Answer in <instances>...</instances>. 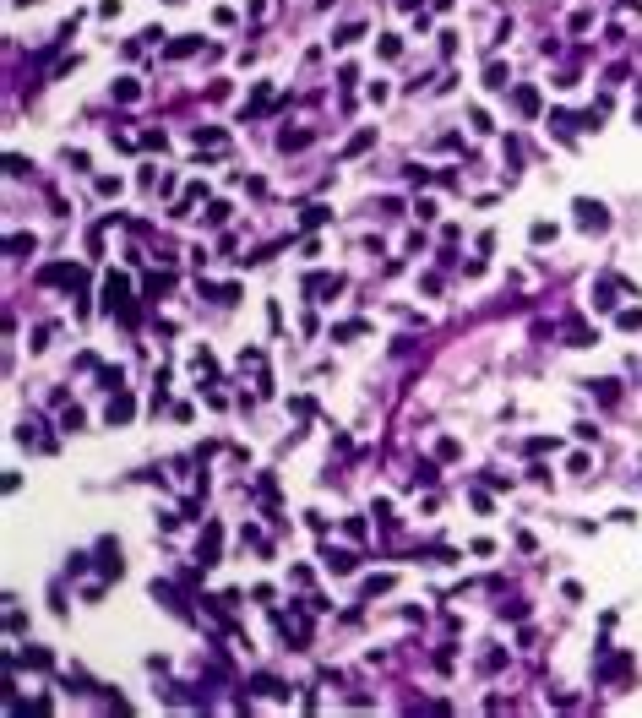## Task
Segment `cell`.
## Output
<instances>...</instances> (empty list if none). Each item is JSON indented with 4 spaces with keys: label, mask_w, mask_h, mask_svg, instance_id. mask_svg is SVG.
Instances as JSON below:
<instances>
[{
    "label": "cell",
    "mask_w": 642,
    "mask_h": 718,
    "mask_svg": "<svg viewBox=\"0 0 642 718\" xmlns=\"http://www.w3.org/2000/svg\"><path fill=\"white\" fill-rule=\"evenodd\" d=\"M577 213H582L588 229H604V207H599V202H577Z\"/></svg>",
    "instance_id": "6da1fadb"
}]
</instances>
